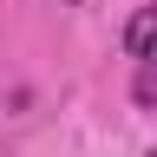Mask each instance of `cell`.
I'll use <instances>...</instances> for the list:
<instances>
[{"label":"cell","mask_w":157,"mask_h":157,"mask_svg":"<svg viewBox=\"0 0 157 157\" xmlns=\"http://www.w3.org/2000/svg\"><path fill=\"white\" fill-rule=\"evenodd\" d=\"M124 52L137 59V66L157 52V0H144V7L131 13V26H124Z\"/></svg>","instance_id":"6da1fadb"},{"label":"cell","mask_w":157,"mask_h":157,"mask_svg":"<svg viewBox=\"0 0 157 157\" xmlns=\"http://www.w3.org/2000/svg\"><path fill=\"white\" fill-rule=\"evenodd\" d=\"M131 98H137V111H157V52L137 66V78H131Z\"/></svg>","instance_id":"7a4b0ae2"},{"label":"cell","mask_w":157,"mask_h":157,"mask_svg":"<svg viewBox=\"0 0 157 157\" xmlns=\"http://www.w3.org/2000/svg\"><path fill=\"white\" fill-rule=\"evenodd\" d=\"M59 7H78V0H59Z\"/></svg>","instance_id":"3957f363"},{"label":"cell","mask_w":157,"mask_h":157,"mask_svg":"<svg viewBox=\"0 0 157 157\" xmlns=\"http://www.w3.org/2000/svg\"><path fill=\"white\" fill-rule=\"evenodd\" d=\"M151 157H157V151H151Z\"/></svg>","instance_id":"277c9868"}]
</instances>
